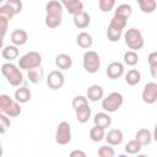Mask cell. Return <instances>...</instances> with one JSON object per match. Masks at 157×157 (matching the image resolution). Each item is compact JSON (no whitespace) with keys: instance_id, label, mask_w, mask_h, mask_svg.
<instances>
[{"instance_id":"29","label":"cell","mask_w":157,"mask_h":157,"mask_svg":"<svg viewBox=\"0 0 157 157\" xmlns=\"http://www.w3.org/2000/svg\"><path fill=\"white\" fill-rule=\"evenodd\" d=\"M63 22V16H52V15H45L44 23L48 28H56L61 25Z\"/></svg>"},{"instance_id":"11","label":"cell","mask_w":157,"mask_h":157,"mask_svg":"<svg viewBox=\"0 0 157 157\" xmlns=\"http://www.w3.org/2000/svg\"><path fill=\"white\" fill-rule=\"evenodd\" d=\"M105 141H107V144H109V145H112V146H118V145H120L121 142H123V140H124V134H123V131L121 130H119V129H112V130H109L107 134H105Z\"/></svg>"},{"instance_id":"12","label":"cell","mask_w":157,"mask_h":157,"mask_svg":"<svg viewBox=\"0 0 157 157\" xmlns=\"http://www.w3.org/2000/svg\"><path fill=\"white\" fill-rule=\"evenodd\" d=\"M86 97L91 102H98V101L103 99V97H104V90L99 85H92V86H90L87 88Z\"/></svg>"},{"instance_id":"8","label":"cell","mask_w":157,"mask_h":157,"mask_svg":"<svg viewBox=\"0 0 157 157\" xmlns=\"http://www.w3.org/2000/svg\"><path fill=\"white\" fill-rule=\"evenodd\" d=\"M141 98L147 104H153L157 102V82H148L145 85Z\"/></svg>"},{"instance_id":"10","label":"cell","mask_w":157,"mask_h":157,"mask_svg":"<svg viewBox=\"0 0 157 157\" xmlns=\"http://www.w3.org/2000/svg\"><path fill=\"white\" fill-rule=\"evenodd\" d=\"M107 76L112 80H117L123 74H124V65L120 61H113L108 65L107 67Z\"/></svg>"},{"instance_id":"30","label":"cell","mask_w":157,"mask_h":157,"mask_svg":"<svg viewBox=\"0 0 157 157\" xmlns=\"http://www.w3.org/2000/svg\"><path fill=\"white\" fill-rule=\"evenodd\" d=\"M123 36V31L121 29H117L112 26H108L107 28V38L109 42H118Z\"/></svg>"},{"instance_id":"9","label":"cell","mask_w":157,"mask_h":157,"mask_svg":"<svg viewBox=\"0 0 157 157\" xmlns=\"http://www.w3.org/2000/svg\"><path fill=\"white\" fill-rule=\"evenodd\" d=\"M65 83V76L60 70H53L47 77V85L52 90H59Z\"/></svg>"},{"instance_id":"13","label":"cell","mask_w":157,"mask_h":157,"mask_svg":"<svg viewBox=\"0 0 157 157\" xmlns=\"http://www.w3.org/2000/svg\"><path fill=\"white\" fill-rule=\"evenodd\" d=\"M61 4L65 10H67V12L72 16L83 11V2L81 0H61Z\"/></svg>"},{"instance_id":"27","label":"cell","mask_w":157,"mask_h":157,"mask_svg":"<svg viewBox=\"0 0 157 157\" xmlns=\"http://www.w3.org/2000/svg\"><path fill=\"white\" fill-rule=\"evenodd\" d=\"M27 76H28L29 82H32V83H39L42 81V77H43V69L40 66H38L36 69H31V70H28Z\"/></svg>"},{"instance_id":"4","label":"cell","mask_w":157,"mask_h":157,"mask_svg":"<svg viewBox=\"0 0 157 157\" xmlns=\"http://www.w3.org/2000/svg\"><path fill=\"white\" fill-rule=\"evenodd\" d=\"M42 64V55L38 52H28L25 55H22L18 59V66L21 70H31V69H36L38 66H40Z\"/></svg>"},{"instance_id":"23","label":"cell","mask_w":157,"mask_h":157,"mask_svg":"<svg viewBox=\"0 0 157 157\" xmlns=\"http://www.w3.org/2000/svg\"><path fill=\"white\" fill-rule=\"evenodd\" d=\"M18 47L17 45H15V44H12V45H5L4 48H2V50H1V55H2V58L5 59V60H13V59H16L17 56H18Z\"/></svg>"},{"instance_id":"44","label":"cell","mask_w":157,"mask_h":157,"mask_svg":"<svg viewBox=\"0 0 157 157\" xmlns=\"http://www.w3.org/2000/svg\"><path fill=\"white\" fill-rule=\"evenodd\" d=\"M152 137H153V140L157 142V123H156V125H155V129H153V135H152Z\"/></svg>"},{"instance_id":"7","label":"cell","mask_w":157,"mask_h":157,"mask_svg":"<svg viewBox=\"0 0 157 157\" xmlns=\"http://www.w3.org/2000/svg\"><path fill=\"white\" fill-rule=\"evenodd\" d=\"M55 141L59 145H67L71 141V126L67 121H60L55 131Z\"/></svg>"},{"instance_id":"37","label":"cell","mask_w":157,"mask_h":157,"mask_svg":"<svg viewBox=\"0 0 157 157\" xmlns=\"http://www.w3.org/2000/svg\"><path fill=\"white\" fill-rule=\"evenodd\" d=\"M87 99L88 98L85 97V96H76L72 99V108H74V110L77 109V108H81V107H83L86 104H88V101Z\"/></svg>"},{"instance_id":"17","label":"cell","mask_w":157,"mask_h":157,"mask_svg":"<svg viewBox=\"0 0 157 157\" xmlns=\"http://www.w3.org/2000/svg\"><path fill=\"white\" fill-rule=\"evenodd\" d=\"M152 139H153V137H152L150 130L146 129V128H142V129L137 130L136 134H135V140H136L141 146H147V145H150L151 141H152Z\"/></svg>"},{"instance_id":"22","label":"cell","mask_w":157,"mask_h":157,"mask_svg":"<svg viewBox=\"0 0 157 157\" xmlns=\"http://www.w3.org/2000/svg\"><path fill=\"white\" fill-rule=\"evenodd\" d=\"M76 43H77L78 47H81L83 49H88V48L92 47L93 39H92V36L88 32H81L76 37Z\"/></svg>"},{"instance_id":"14","label":"cell","mask_w":157,"mask_h":157,"mask_svg":"<svg viewBox=\"0 0 157 157\" xmlns=\"http://www.w3.org/2000/svg\"><path fill=\"white\" fill-rule=\"evenodd\" d=\"M63 10L64 6L61 1L58 0H50L45 4V13L52 15V16H63Z\"/></svg>"},{"instance_id":"34","label":"cell","mask_w":157,"mask_h":157,"mask_svg":"<svg viewBox=\"0 0 157 157\" xmlns=\"http://www.w3.org/2000/svg\"><path fill=\"white\" fill-rule=\"evenodd\" d=\"M98 156L99 157H114L115 156V151L112 147V145L108 144V145L101 146L98 148Z\"/></svg>"},{"instance_id":"15","label":"cell","mask_w":157,"mask_h":157,"mask_svg":"<svg viewBox=\"0 0 157 157\" xmlns=\"http://www.w3.org/2000/svg\"><path fill=\"white\" fill-rule=\"evenodd\" d=\"M74 25L76 28H80V29H83L86 27L90 26L91 23V16L86 12V11H81L76 15H74Z\"/></svg>"},{"instance_id":"25","label":"cell","mask_w":157,"mask_h":157,"mask_svg":"<svg viewBox=\"0 0 157 157\" xmlns=\"http://www.w3.org/2000/svg\"><path fill=\"white\" fill-rule=\"evenodd\" d=\"M139 4L140 10L144 13H152L156 7H157V1L156 0H136Z\"/></svg>"},{"instance_id":"31","label":"cell","mask_w":157,"mask_h":157,"mask_svg":"<svg viewBox=\"0 0 157 157\" xmlns=\"http://www.w3.org/2000/svg\"><path fill=\"white\" fill-rule=\"evenodd\" d=\"M124 63L129 66H134L139 63V55L135 50H129L124 53Z\"/></svg>"},{"instance_id":"40","label":"cell","mask_w":157,"mask_h":157,"mask_svg":"<svg viewBox=\"0 0 157 157\" xmlns=\"http://www.w3.org/2000/svg\"><path fill=\"white\" fill-rule=\"evenodd\" d=\"M9 18L7 17H4V16H0V27H1V40H4V37L6 34V31H7V26H9Z\"/></svg>"},{"instance_id":"33","label":"cell","mask_w":157,"mask_h":157,"mask_svg":"<svg viewBox=\"0 0 157 157\" xmlns=\"http://www.w3.org/2000/svg\"><path fill=\"white\" fill-rule=\"evenodd\" d=\"M141 147H142V146L134 139V140H130V141L125 145V152L129 153V155H136V153L140 152Z\"/></svg>"},{"instance_id":"19","label":"cell","mask_w":157,"mask_h":157,"mask_svg":"<svg viewBox=\"0 0 157 157\" xmlns=\"http://www.w3.org/2000/svg\"><path fill=\"white\" fill-rule=\"evenodd\" d=\"M93 123H94V125H97V126H101V128H103V129H107V128H109L110 124H112V118L109 117L108 112H107V113H105V112H101V113H97V114L94 115Z\"/></svg>"},{"instance_id":"24","label":"cell","mask_w":157,"mask_h":157,"mask_svg":"<svg viewBox=\"0 0 157 157\" xmlns=\"http://www.w3.org/2000/svg\"><path fill=\"white\" fill-rule=\"evenodd\" d=\"M141 81V74L136 69H131L125 74V82L130 86H136Z\"/></svg>"},{"instance_id":"26","label":"cell","mask_w":157,"mask_h":157,"mask_svg":"<svg viewBox=\"0 0 157 157\" xmlns=\"http://www.w3.org/2000/svg\"><path fill=\"white\" fill-rule=\"evenodd\" d=\"M104 130H105V129L94 125V126L91 128V130H90V139H91L93 142H99V141H102V140L105 137Z\"/></svg>"},{"instance_id":"1","label":"cell","mask_w":157,"mask_h":157,"mask_svg":"<svg viewBox=\"0 0 157 157\" xmlns=\"http://www.w3.org/2000/svg\"><path fill=\"white\" fill-rule=\"evenodd\" d=\"M18 67L20 66H16L12 63H5V64L1 65L2 75L5 76L7 82L11 86H15V87H18L23 82V75H22V72Z\"/></svg>"},{"instance_id":"43","label":"cell","mask_w":157,"mask_h":157,"mask_svg":"<svg viewBox=\"0 0 157 157\" xmlns=\"http://www.w3.org/2000/svg\"><path fill=\"white\" fill-rule=\"evenodd\" d=\"M150 72H151V76L153 78H157V64L150 66Z\"/></svg>"},{"instance_id":"39","label":"cell","mask_w":157,"mask_h":157,"mask_svg":"<svg viewBox=\"0 0 157 157\" xmlns=\"http://www.w3.org/2000/svg\"><path fill=\"white\" fill-rule=\"evenodd\" d=\"M0 16L7 17L9 20H11V18L15 16V12H13V10H12L7 4H2V5L0 6Z\"/></svg>"},{"instance_id":"28","label":"cell","mask_w":157,"mask_h":157,"mask_svg":"<svg viewBox=\"0 0 157 157\" xmlns=\"http://www.w3.org/2000/svg\"><path fill=\"white\" fill-rule=\"evenodd\" d=\"M131 13H132V7H131V5H129V4H121V5H119V6L115 9V11H114V15L121 16V17H124V18H126V20L131 16Z\"/></svg>"},{"instance_id":"35","label":"cell","mask_w":157,"mask_h":157,"mask_svg":"<svg viewBox=\"0 0 157 157\" xmlns=\"http://www.w3.org/2000/svg\"><path fill=\"white\" fill-rule=\"evenodd\" d=\"M117 0H98V6L102 12H109L114 9Z\"/></svg>"},{"instance_id":"5","label":"cell","mask_w":157,"mask_h":157,"mask_svg":"<svg viewBox=\"0 0 157 157\" xmlns=\"http://www.w3.org/2000/svg\"><path fill=\"white\" fill-rule=\"evenodd\" d=\"M82 65L85 71L88 74H96L101 67V58L99 54L94 50H87L82 58Z\"/></svg>"},{"instance_id":"6","label":"cell","mask_w":157,"mask_h":157,"mask_svg":"<svg viewBox=\"0 0 157 157\" xmlns=\"http://www.w3.org/2000/svg\"><path fill=\"white\" fill-rule=\"evenodd\" d=\"M124 103V97L119 92H112L102 99V108L108 113L117 112Z\"/></svg>"},{"instance_id":"21","label":"cell","mask_w":157,"mask_h":157,"mask_svg":"<svg viewBox=\"0 0 157 157\" xmlns=\"http://www.w3.org/2000/svg\"><path fill=\"white\" fill-rule=\"evenodd\" d=\"M55 65L60 70H69L72 66V59L69 54H59L55 56Z\"/></svg>"},{"instance_id":"38","label":"cell","mask_w":157,"mask_h":157,"mask_svg":"<svg viewBox=\"0 0 157 157\" xmlns=\"http://www.w3.org/2000/svg\"><path fill=\"white\" fill-rule=\"evenodd\" d=\"M5 4H7V5L13 10L15 15H18V13L22 11V7H23L21 0H6Z\"/></svg>"},{"instance_id":"36","label":"cell","mask_w":157,"mask_h":157,"mask_svg":"<svg viewBox=\"0 0 157 157\" xmlns=\"http://www.w3.org/2000/svg\"><path fill=\"white\" fill-rule=\"evenodd\" d=\"M10 126H11L10 117L4 114V113H1L0 114V134H5Z\"/></svg>"},{"instance_id":"41","label":"cell","mask_w":157,"mask_h":157,"mask_svg":"<svg viewBox=\"0 0 157 157\" xmlns=\"http://www.w3.org/2000/svg\"><path fill=\"white\" fill-rule=\"evenodd\" d=\"M147 61H148V65H156L157 64V52H152L148 54V58H147Z\"/></svg>"},{"instance_id":"20","label":"cell","mask_w":157,"mask_h":157,"mask_svg":"<svg viewBox=\"0 0 157 157\" xmlns=\"http://www.w3.org/2000/svg\"><path fill=\"white\" fill-rule=\"evenodd\" d=\"M13 97L20 103H27V102H29L32 93H31L29 88H27L26 86H18V88L15 91Z\"/></svg>"},{"instance_id":"32","label":"cell","mask_w":157,"mask_h":157,"mask_svg":"<svg viewBox=\"0 0 157 157\" xmlns=\"http://www.w3.org/2000/svg\"><path fill=\"white\" fill-rule=\"evenodd\" d=\"M126 22H128L126 18H124L121 16H118V15H114L112 17L110 22H109V26H112V27H114L117 29H121L123 31L125 28V26H126Z\"/></svg>"},{"instance_id":"3","label":"cell","mask_w":157,"mask_h":157,"mask_svg":"<svg viewBox=\"0 0 157 157\" xmlns=\"http://www.w3.org/2000/svg\"><path fill=\"white\" fill-rule=\"evenodd\" d=\"M124 39H125V44L128 45V48H130L131 50H135V52L142 49V47L145 44L144 36L137 28H129L124 33Z\"/></svg>"},{"instance_id":"18","label":"cell","mask_w":157,"mask_h":157,"mask_svg":"<svg viewBox=\"0 0 157 157\" xmlns=\"http://www.w3.org/2000/svg\"><path fill=\"white\" fill-rule=\"evenodd\" d=\"M75 114H76V120L80 123V124H85L90 120L91 118V114H92V110L90 108L88 104L81 107V108H77L75 109Z\"/></svg>"},{"instance_id":"16","label":"cell","mask_w":157,"mask_h":157,"mask_svg":"<svg viewBox=\"0 0 157 157\" xmlns=\"http://www.w3.org/2000/svg\"><path fill=\"white\" fill-rule=\"evenodd\" d=\"M27 40H28V34H27V32L25 29L17 28V29L12 31V33H11V43L12 44L20 47V45L26 44Z\"/></svg>"},{"instance_id":"2","label":"cell","mask_w":157,"mask_h":157,"mask_svg":"<svg viewBox=\"0 0 157 157\" xmlns=\"http://www.w3.org/2000/svg\"><path fill=\"white\" fill-rule=\"evenodd\" d=\"M0 112L10 118H16L22 113V108L16 99L10 98L7 94H0Z\"/></svg>"},{"instance_id":"42","label":"cell","mask_w":157,"mask_h":157,"mask_svg":"<svg viewBox=\"0 0 157 157\" xmlns=\"http://www.w3.org/2000/svg\"><path fill=\"white\" fill-rule=\"evenodd\" d=\"M70 156L71 157H86V153L83 152V151H81V150H74V151H71L70 152Z\"/></svg>"}]
</instances>
